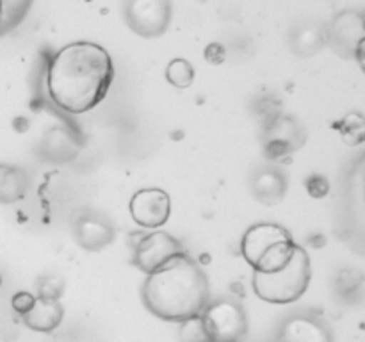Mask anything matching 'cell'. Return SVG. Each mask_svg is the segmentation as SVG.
Listing matches in <instances>:
<instances>
[{
    "label": "cell",
    "mask_w": 365,
    "mask_h": 342,
    "mask_svg": "<svg viewBox=\"0 0 365 342\" xmlns=\"http://www.w3.org/2000/svg\"><path fill=\"white\" fill-rule=\"evenodd\" d=\"M113 78V57L103 46L75 41L53 53L46 70V89L59 109L84 114L106 98Z\"/></svg>",
    "instance_id": "obj_1"
},
{
    "label": "cell",
    "mask_w": 365,
    "mask_h": 342,
    "mask_svg": "<svg viewBox=\"0 0 365 342\" xmlns=\"http://www.w3.org/2000/svg\"><path fill=\"white\" fill-rule=\"evenodd\" d=\"M141 298L155 317L168 323H182L200 316L209 305V278L198 262L184 252L159 271L146 274Z\"/></svg>",
    "instance_id": "obj_2"
},
{
    "label": "cell",
    "mask_w": 365,
    "mask_h": 342,
    "mask_svg": "<svg viewBox=\"0 0 365 342\" xmlns=\"http://www.w3.org/2000/svg\"><path fill=\"white\" fill-rule=\"evenodd\" d=\"M312 280V264L305 248L296 244L285 267L274 273L253 271L252 289L259 299L273 305H289L302 298Z\"/></svg>",
    "instance_id": "obj_3"
},
{
    "label": "cell",
    "mask_w": 365,
    "mask_h": 342,
    "mask_svg": "<svg viewBox=\"0 0 365 342\" xmlns=\"http://www.w3.org/2000/svg\"><path fill=\"white\" fill-rule=\"evenodd\" d=\"M296 249L287 228L274 223H259L248 228L241 241L246 262L259 273H274L285 267Z\"/></svg>",
    "instance_id": "obj_4"
},
{
    "label": "cell",
    "mask_w": 365,
    "mask_h": 342,
    "mask_svg": "<svg viewBox=\"0 0 365 342\" xmlns=\"http://www.w3.org/2000/svg\"><path fill=\"white\" fill-rule=\"evenodd\" d=\"M210 342H242L248 335V317L234 301L209 303L202 312Z\"/></svg>",
    "instance_id": "obj_5"
},
{
    "label": "cell",
    "mask_w": 365,
    "mask_h": 342,
    "mask_svg": "<svg viewBox=\"0 0 365 342\" xmlns=\"http://www.w3.org/2000/svg\"><path fill=\"white\" fill-rule=\"evenodd\" d=\"M171 20L170 0H127L125 21L143 38L164 34Z\"/></svg>",
    "instance_id": "obj_6"
},
{
    "label": "cell",
    "mask_w": 365,
    "mask_h": 342,
    "mask_svg": "<svg viewBox=\"0 0 365 342\" xmlns=\"http://www.w3.org/2000/svg\"><path fill=\"white\" fill-rule=\"evenodd\" d=\"M184 253L180 242L168 232L157 230L141 239L135 248L134 262L145 274H152L166 266L170 260Z\"/></svg>",
    "instance_id": "obj_7"
},
{
    "label": "cell",
    "mask_w": 365,
    "mask_h": 342,
    "mask_svg": "<svg viewBox=\"0 0 365 342\" xmlns=\"http://www.w3.org/2000/svg\"><path fill=\"white\" fill-rule=\"evenodd\" d=\"M130 216L139 227L160 228L171 216V198L164 189L146 187L130 200Z\"/></svg>",
    "instance_id": "obj_8"
},
{
    "label": "cell",
    "mask_w": 365,
    "mask_h": 342,
    "mask_svg": "<svg viewBox=\"0 0 365 342\" xmlns=\"http://www.w3.org/2000/svg\"><path fill=\"white\" fill-rule=\"evenodd\" d=\"M277 342H334V335L316 317L294 316L282 324Z\"/></svg>",
    "instance_id": "obj_9"
},
{
    "label": "cell",
    "mask_w": 365,
    "mask_h": 342,
    "mask_svg": "<svg viewBox=\"0 0 365 342\" xmlns=\"http://www.w3.org/2000/svg\"><path fill=\"white\" fill-rule=\"evenodd\" d=\"M64 310L63 305L57 298H46V296H38L25 316H21L24 324L32 331H39V333H50V331L57 330L59 324L63 323Z\"/></svg>",
    "instance_id": "obj_10"
},
{
    "label": "cell",
    "mask_w": 365,
    "mask_h": 342,
    "mask_svg": "<svg viewBox=\"0 0 365 342\" xmlns=\"http://www.w3.org/2000/svg\"><path fill=\"white\" fill-rule=\"evenodd\" d=\"M75 234H77L78 244L84 246L86 249H93V252L102 249L103 246L113 241V228L93 216L81 217L77 228H75Z\"/></svg>",
    "instance_id": "obj_11"
},
{
    "label": "cell",
    "mask_w": 365,
    "mask_h": 342,
    "mask_svg": "<svg viewBox=\"0 0 365 342\" xmlns=\"http://www.w3.org/2000/svg\"><path fill=\"white\" fill-rule=\"evenodd\" d=\"M253 192L262 203H277L285 192L284 177L277 175L274 171L260 173L253 182Z\"/></svg>",
    "instance_id": "obj_12"
},
{
    "label": "cell",
    "mask_w": 365,
    "mask_h": 342,
    "mask_svg": "<svg viewBox=\"0 0 365 342\" xmlns=\"http://www.w3.org/2000/svg\"><path fill=\"white\" fill-rule=\"evenodd\" d=\"M166 78L173 88L185 89L195 81V68H192V64L187 59L177 57V59H173L168 64Z\"/></svg>",
    "instance_id": "obj_13"
},
{
    "label": "cell",
    "mask_w": 365,
    "mask_h": 342,
    "mask_svg": "<svg viewBox=\"0 0 365 342\" xmlns=\"http://www.w3.org/2000/svg\"><path fill=\"white\" fill-rule=\"evenodd\" d=\"M339 132L346 145L355 146L365 141V118L362 114H348L344 120L339 123Z\"/></svg>",
    "instance_id": "obj_14"
},
{
    "label": "cell",
    "mask_w": 365,
    "mask_h": 342,
    "mask_svg": "<svg viewBox=\"0 0 365 342\" xmlns=\"http://www.w3.org/2000/svg\"><path fill=\"white\" fill-rule=\"evenodd\" d=\"M178 324H180V330H178L180 342H210L209 333L205 330V324H203L202 314L191 317V319L182 321Z\"/></svg>",
    "instance_id": "obj_15"
},
{
    "label": "cell",
    "mask_w": 365,
    "mask_h": 342,
    "mask_svg": "<svg viewBox=\"0 0 365 342\" xmlns=\"http://www.w3.org/2000/svg\"><path fill=\"white\" fill-rule=\"evenodd\" d=\"M21 0H0V31L7 27L20 11Z\"/></svg>",
    "instance_id": "obj_16"
},
{
    "label": "cell",
    "mask_w": 365,
    "mask_h": 342,
    "mask_svg": "<svg viewBox=\"0 0 365 342\" xmlns=\"http://www.w3.org/2000/svg\"><path fill=\"white\" fill-rule=\"evenodd\" d=\"M34 301H36V296H32L31 292L20 291L13 296V299H11V306H13V310L16 314L25 316V314L32 309Z\"/></svg>",
    "instance_id": "obj_17"
},
{
    "label": "cell",
    "mask_w": 365,
    "mask_h": 342,
    "mask_svg": "<svg viewBox=\"0 0 365 342\" xmlns=\"http://www.w3.org/2000/svg\"><path fill=\"white\" fill-rule=\"evenodd\" d=\"M355 57H356V61H359V64H360V68H362V71L365 73V36H364L362 39H360L359 43H356Z\"/></svg>",
    "instance_id": "obj_18"
},
{
    "label": "cell",
    "mask_w": 365,
    "mask_h": 342,
    "mask_svg": "<svg viewBox=\"0 0 365 342\" xmlns=\"http://www.w3.org/2000/svg\"><path fill=\"white\" fill-rule=\"evenodd\" d=\"M0 287H2V276H0Z\"/></svg>",
    "instance_id": "obj_19"
}]
</instances>
